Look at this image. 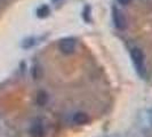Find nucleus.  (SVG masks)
<instances>
[{
    "label": "nucleus",
    "instance_id": "0eeeda50",
    "mask_svg": "<svg viewBox=\"0 0 152 137\" xmlns=\"http://www.w3.org/2000/svg\"><path fill=\"white\" fill-rule=\"evenodd\" d=\"M37 14H38L39 17H46L49 14V8L47 7V6H42V7H40L38 9Z\"/></svg>",
    "mask_w": 152,
    "mask_h": 137
},
{
    "label": "nucleus",
    "instance_id": "39448f33",
    "mask_svg": "<svg viewBox=\"0 0 152 137\" xmlns=\"http://www.w3.org/2000/svg\"><path fill=\"white\" fill-rule=\"evenodd\" d=\"M31 134H32L33 137L42 136V127H41V125H40L39 122L34 123V125L32 126V128H31Z\"/></svg>",
    "mask_w": 152,
    "mask_h": 137
},
{
    "label": "nucleus",
    "instance_id": "f257e3e1",
    "mask_svg": "<svg viewBox=\"0 0 152 137\" xmlns=\"http://www.w3.org/2000/svg\"><path fill=\"white\" fill-rule=\"evenodd\" d=\"M130 57L134 64V68L136 70V72L141 77H144L145 68H144V55L143 52L140 48H133L130 52Z\"/></svg>",
    "mask_w": 152,
    "mask_h": 137
},
{
    "label": "nucleus",
    "instance_id": "20e7f679",
    "mask_svg": "<svg viewBox=\"0 0 152 137\" xmlns=\"http://www.w3.org/2000/svg\"><path fill=\"white\" fill-rule=\"evenodd\" d=\"M88 115L84 112H78L73 115V122L77 123V125H85L88 122Z\"/></svg>",
    "mask_w": 152,
    "mask_h": 137
},
{
    "label": "nucleus",
    "instance_id": "7ed1b4c3",
    "mask_svg": "<svg viewBox=\"0 0 152 137\" xmlns=\"http://www.w3.org/2000/svg\"><path fill=\"white\" fill-rule=\"evenodd\" d=\"M75 49H76V41H75V39L65 38L61 40V42H60V50L63 54L70 55V54H72L75 52Z\"/></svg>",
    "mask_w": 152,
    "mask_h": 137
},
{
    "label": "nucleus",
    "instance_id": "1a4fd4ad",
    "mask_svg": "<svg viewBox=\"0 0 152 137\" xmlns=\"http://www.w3.org/2000/svg\"><path fill=\"white\" fill-rule=\"evenodd\" d=\"M151 122H152V114H151Z\"/></svg>",
    "mask_w": 152,
    "mask_h": 137
},
{
    "label": "nucleus",
    "instance_id": "6e6552de",
    "mask_svg": "<svg viewBox=\"0 0 152 137\" xmlns=\"http://www.w3.org/2000/svg\"><path fill=\"white\" fill-rule=\"evenodd\" d=\"M118 1H119L121 5H128L132 0H118Z\"/></svg>",
    "mask_w": 152,
    "mask_h": 137
},
{
    "label": "nucleus",
    "instance_id": "f03ea898",
    "mask_svg": "<svg viewBox=\"0 0 152 137\" xmlns=\"http://www.w3.org/2000/svg\"><path fill=\"white\" fill-rule=\"evenodd\" d=\"M112 17H113L114 26L118 30H125L126 29V18L121 12L118 8L113 7L112 9Z\"/></svg>",
    "mask_w": 152,
    "mask_h": 137
},
{
    "label": "nucleus",
    "instance_id": "423d86ee",
    "mask_svg": "<svg viewBox=\"0 0 152 137\" xmlns=\"http://www.w3.org/2000/svg\"><path fill=\"white\" fill-rule=\"evenodd\" d=\"M46 102H47V95L44 91H39L38 96H37V103L39 105H44Z\"/></svg>",
    "mask_w": 152,
    "mask_h": 137
},
{
    "label": "nucleus",
    "instance_id": "9d476101",
    "mask_svg": "<svg viewBox=\"0 0 152 137\" xmlns=\"http://www.w3.org/2000/svg\"><path fill=\"white\" fill-rule=\"evenodd\" d=\"M53 1H57V0H53Z\"/></svg>",
    "mask_w": 152,
    "mask_h": 137
}]
</instances>
